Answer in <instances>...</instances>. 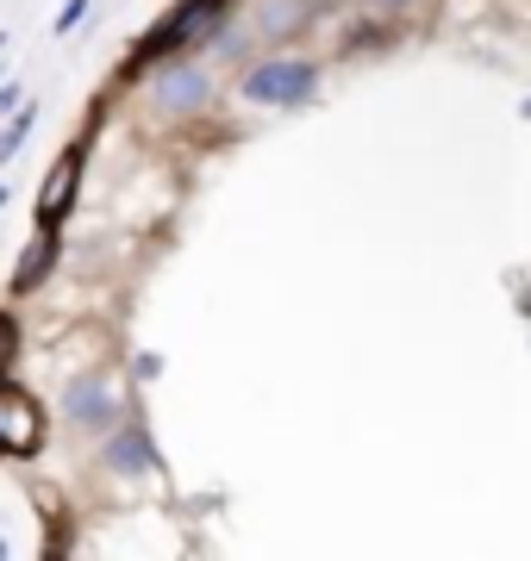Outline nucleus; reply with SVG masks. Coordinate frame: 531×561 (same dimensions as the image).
I'll return each mask as SVG.
<instances>
[{
  "mask_svg": "<svg viewBox=\"0 0 531 561\" xmlns=\"http://www.w3.org/2000/svg\"><path fill=\"white\" fill-rule=\"evenodd\" d=\"M44 449V405L25 387L0 381V456H38Z\"/></svg>",
  "mask_w": 531,
  "mask_h": 561,
  "instance_id": "obj_1",
  "label": "nucleus"
},
{
  "mask_svg": "<svg viewBox=\"0 0 531 561\" xmlns=\"http://www.w3.org/2000/svg\"><path fill=\"white\" fill-rule=\"evenodd\" d=\"M313 94V62H257L245 76V101L257 106H301Z\"/></svg>",
  "mask_w": 531,
  "mask_h": 561,
  "instance_id": "obj_2",
  "label": "nucleus"
},
{
  "mask_svg": "<svg viewBox=\"0 0 531 561\" xmlns=\"http://www.w3.org/2000/svg\"><path fill=\"white\" fill-rule=\"evenodd\" d=\"M206 94H213V76L194 69V62L157 69V81H150V106L157 113H194V106H206Z\"/></svg>",
  "mask_w": 531,
  "mask_h": 561,
  "instance_id": "obj_3",
  "label": "nucleus"
},
{
  "mask_svg": "<svg viewBox=\"0 0 531 561\" xmlns=\"http://www.w3.org/2000/svg\"><path fill=\"white\" fill-rule=\"evenodd\" d=\"M82 157H88V138L69 144L57 162H50V175H44V194H38V225H57L76 201V175H82Z\"/></svg>",
  "mask_w": 531,
  "mask_h": 561,
  "instance_id": "obj_4",
  "label": "nucleus"
},
{
  "mask_svg": "<svg viewBox=\"0 0 531 561\" xmlns=\"http://www.w3.org/2000/svg\"><path fill=\"white\" fill-rule=\"evenodd\" d=\"M113 393H106V381H94V375H82V381H69V393H63V419L76 424V431H106L113 424Z\"/></svg>",
  "mask_w": 531,
  "mask_h": 561,
  "instance_id": "obj_5",
  "label": "nucleus"
},
{
  "mask_svg": "<svg viewBox=\"0 0 531 561\" xmlns=\"http://www.w3.org/2000/svg\"><path fill=\"white\" fill-rule=\"evenodd\" d=\"M301 20H307V0H257V7H250V20H245V38H257V44L287 38ZM245 38H231V50H238Z\"/></svg>",
  "mask_w": 531,
  "mask_h": 561,
  "instance_id": "obj_6",
  "label": "nucleus"
},
{
  "mask_svg": "<svg viewBox=\"0 0 531 561\" xmlns=\"http://www.w3.org/2000/svg\"><path fill=\"white\" fill-rule=\"evenodd\" d=\"M50 262H57V225H38V238L25 243V256H20V275H13V287H20V294L44 287V275H50Z\"/></svg>",
  "mask_w": 531,
  "mask_h": 561,
  "instance_id": "obj_7",
  "label": "nucleus"
},
{
  "mask_svg": "<svg viewBox=\"0 0 531 561\" xmlns=\"http://www.w3.org/2000/svg\"><path fill=\"white\" fill-rule=\"evenodd\" d=\"M106 461H113V468H125V474H132V468H150V443H144L138 424H132V431H125V437L106 449Z\"/></svg>",
  "mask_w": 531,
  "mask_h": 561,
  "instance_id": "obj_8",
  "label": "nucleus"
},
{
  "mask_svg": "<svg viewBox=\"0 0 531 561\" xmlns=\"http://www.w3.org/2000/svg\"><path fill=\"white\" fill-rule=\"evenodd\" d=\"M25 138H32V106H25L20 119H13L7 131H0V169H7V162L20 157V144H25Z\"/></svg>",
  "mask_w": 531,
  "mask_h": 561,
  "instance_id": "obj_9",
  "label": "nucleus"
},
{
  "mask_svg": "<svg viewBox=\"0 0 531 561\" xmlns=\"http://www.w3.org/2000/svg\"><path fill=\"white\" fill-rule=\"evenodd\" d=\"M13 356H20V324H13L7 312H0V368H7Z\"/></svg>",
  "mask_w": 531,
  "mask_h": 561,
  "instance_id": "obj_10",
  "label": "nucleus"
},
{
  "mask_svg": "<svg viewBox=\"0 0 531 561\" xmlns=\"http://www.w3.org/2000/svg\"><path fill=\"white\" fill-rule=\"evenodd\" d=\"M82 13H88V0H69V7H63V20H57V32H69V25L82 20Z\"/></svg>",
  "mask_w": 531,
  "mask_h": 561,
  "instance_id": "obj_11",
  "label": "nucleus"
},
{
  "mask_svg": "<svg viewBox=\"0 0 531 561\" xmlns=\"http://www.w3.org/2000/svg\"><path fill=\"white\" fill-rule=\"evenodd\" d=\"M382 7H413V0H382Z\"/></svg>",
  "mask_w": 531,
  "mask_h": 561,
  "instance_id": "obj_12",
  "label": "nucleus"
},
{
  "mask_svg": "<svg viewBox=\"0 0 531 561\" xmlns=\"http://www.w3.org/2000/svg\"><path fill=\"white\" fill-rule=\"evenodd\" d=\"M0 556H7V542H0Z\"/></svg>",
  "mask_w": 531,
  "mask_h": 561,
  "instance_id": "obj_13",
  "label": "nucleus"
}]
</instances>
